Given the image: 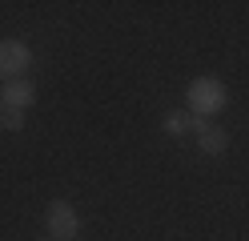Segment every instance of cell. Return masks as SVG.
I'll use <instances>...</instances> for the list:
<instances>
[{
    "instance_id": "obj_1",
    "label": "cell",
    "mask_w": 249,
    "mask_h": 241,
    "mask_svg": "<svg viewBox=\"0 0 249 241\" xmlns=\"http://www.w3.org/2000/svg\"><path fill=\"white\" fill-rule=\"evenodd\" d=\"M225 101H229V89L217 76H197L185 89V112L189 117H213V112L225 109Z\"/></svg>"
},
{
    "instance_id": "obj_2",
    "label": "cell",
    "mask_w": 249,
    "mask_h": 241,
    "mask_svg": "<svg viewBox=\"0 0 249 241\" xmlns=\"http://www.w3.org/2000/svg\"><path fill=\"white\" fill-rule=\"evenodd\" d=\"M44 225H49V233L53 241H72L76 233H81V217H76V209L69 201H53L49 205V213H44Z\"/></svg>"
},
{
    "instance_id": "obj_3",
    "label": "cell",
    "mask_w": 249,
    "mask_h": 241,
    "mask_svg": "<svg viewBox=\"0 0 249 241\" xmlns=\"http://www.w3.org/2000/svg\"><path fill=\"white\" fill-rule=\"evenodd\" d=\"M33 64V48L20 40H0V80H20V73H28Z\"/></svg>"
},
{
    "instance_id": "obj_4",
    "label": "cell",
    "mask_w": 249,
    "mask_h": 241,
    "mask_svg": "<svg viewBox=\"0 0 249 241\" xmlns=\"http://www.w3.org/2000/svg\"><path fill=\"white\" fill-rule=\"evenodd\" d=\"M189 129L197 133V149L205 153V157H221L229 149V133H225V129H217V125H209L205 117H193Z\"/></svg>"
},
{
    "instance_id": "obj_5",
    "label": "cell",
    "mask_w": 249,
    "mask_h": 241,
    "mask_svg": "<svg viewBox=\"0 0 249 241\" xmlns=\"http://www.w3.org/2000/svg\"><path fill=\"white\" fill-rule=\"evenodd\" d=\"M0 96H4V109H20V112H28V105L36 101V85L28 76H20V80H8L4 89H0Z\"/></svg>"
},
{
    "instance_id": "obj_6",
    "label": "cell",
    "mask_w": 249,
    "mask_h": 241,
    "mask_svg": "<svg viewBox=\"0 0 249 241\" xmlns=\"http://www.w3.org/2000/svg\"><path fill=\"white\" fill-rule=\"evenodd\" d=\"M189 125H193V117H189V112H185V109L169 112V117L161 121V129H165L169 137H185V133H189Z\"/></svg>"
},
{
    "instance_id": "obj_7",
    "label": "cell",
    "mask_w": 249,
    "mask_h": 241,
    "mask_svg": "<svg viewBox=\"0 0 249 241\" xmlns=\"http://www.w3.org/2000/svg\"><path fill=\"white\" fill-rule=\"evenodd\" d=\"M0 125H4L8 133H20V129H24V112L20 109H4V112H0Z\"/></svg>"
},
{
    "instance_id": "obj_8",
    "label": "cell",
    "mask_w": 249,
    "mask_h": 241,
    "mask_svg": "<svg viewBox=\"0 0 249 241\" xmlns=\"http://www.w3.org/2000/svg\"><path fill=\"white\" fill-rule=\"evenodd\" d=\"M36 241H53V237H49V233H44V237H36Z\"/></svg>"
},
{
    "instance_id": "obj_9",
    "label": "cell",
    "mask_w": 249,
    "mask_h": 241,
    "mask_svg": "<svg viewBox=\"0 0 249 241\" xmlns=\"http://www.w3.org/2000/svg\"><path fill=\"white\" fill-rule=\"evenodd\" d=\"M0 112H4V96H0Z\"/></svg>"
}]
</instances>
